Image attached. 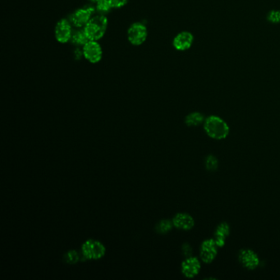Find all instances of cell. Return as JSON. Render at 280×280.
<instances>
[{
	"label": "cell",
	"instance_id": "12",
	"mask_svg": "<svg viewBox=\"0 0 280 280\" xmlns=\"http://www.w3.org/2000/svg\"><path fill=\"white\" fill-rule=\"evenodd\" d=\"M173 226L177 229L188 231L191 230L195 225L194 218L190 215L186 213H178L172 218Z\"/></svg>",
	"mask_w": 280,
	"mask_h": 280
},
{
	"label": "cell",
	"instance_id": "21",
	"mask_svg": "<svg viewBox=\"0 0 280 280\" xmlns=\"http://www.w3.org/2000/svg\"><path fill=\"white\" fill-rule=\"evenodd\" d=\"M113 8H123L126 5L129 0H109Z\"/></svg>",
	"mask_w": 280,
	"mask_h": 280
},
{
	"label": "cell",
	"instance_id": "14",
	"mask_svg": "<svg viewBox=\"0 0 280 280\" xmlns=\"http://www.w3.org/2000/svg\"><path fill=\"white\" fill-rule=\"evenodd\" d=\"M205 116L199 112L189 113L185 118V124L189 127H197L205 122Z\"/></svg>",
	"mask_w": 280,
	"mask_h": 280
},
{
	"label": "cell",
	"instance_id": "7",
	"mask_svg": "<svg viewBox=\"0 0 280 280\" xmlns=\"http://www.w3.org/2000/svg\"><path fill=\"white\" fill-rule=\"evenodd\" d=\"M82 54L88 62L97 63L102 59V48L97 41H90L83 46Z\"/></svg>",
	"mask_w": 280,
	"mask_h": 280
},
{
	"label": "cell",
	"instance_id": "10",
	"mask_svg": "<svg viewBox=\"0 0 280 280\" xmlns=\"http://www.w3.org/2000/svg\"><path fill=\"white\" fill-rule=\"evenodd\" d=\"M194 42V36L189 31H182L176 35L173 41L172 46L174 49L178 51H186L191 48L192 44Z\"/></svg>",
	"mask_w": 280,
	"mask_h": 280
},
{
	"label": "cell",
	"instance_id": "13",
	"mask_svg": "<svg viewBox=\"0 0 280 280\" xmlns=\"http://www.w3.org/2000/svg\"><path fill=\"white\" fill-rule=\"evenodd\" d=\"M229 233H230V227L229 224L225 222L218 224L215 232V238H214L218 248L224 247L225 240L229 237Z\"/></svg>",
	"mask_w": 280,
	"mask_h": 280
},
{
	"label": "cell",
	"instance_id": "15",
	"mask_svg": "<svg viewBox=\"0 0 280 280\" xmlns=\"http://www.w3.org/2000/svg\"><path fill=\"white\" fill-rule=\"evenodd\" d=\"M72 41H73V44H75L77 46H84L88 41H90V39L86 35L83 29V30L77 31L73 33V36H72Z\"/></svg>",
	"mask_w": 280,
	"mask_h": 280
},
{
	"label": "cell",
	"instance_id": "11",
	"mask_svg": "<svg viewBox=\"0 0 280 280\" xmlns=\"http://www.w3.org/2000/svg\"><path fill=\"white\" fill-rule=\"evenodd\" d=\"M182 273L185 277L194 278L199 274L201 270V263L197 257L189 256L182 263Z\"/></svg>",
	"mask_w": 280,
	"mask_h": 280
},
{
	"label": "cell",
	"instance_id": "17",
	"mask_svg": "<svg viewBox=\"0 0 280 280\" xmlns=\"http://www.w3.org/2000/svg\"><path fill=\"white\" fill-rule=\"evenodd\" d=\"M172 226H173L172 221H170V219H163L156 224V230L159 234H166L169 232L171 231Z\"/></svg>",
	"mask_w": 280,
	"mask_h": 280
},
{
	"label": "cell",
	"instance_id": "20",
	"mask_svg": "<svg viewBox=\"0 0 280 280\" xmlns=\"http://www.w3.org/2000/svg\"><path fill=\"white\" fill-rule=\"evenodd\" d=\"M267 20L270 23L278 24L280 23V10H271L267 15Z\"/></svg>",
	"mask_w": 280,
	"mask_h": 280
},
{
	"label": "cell",
	"instance_id": "18",
	"mask_svg": "<svg viewBox=\"0 0 280 280\" xmlns=\"http://www.w3.org/2000/svg\"><path fill=\"white\" fill-rule=\"evenodd\" d=\"M205 166L208 171H210V172L216 171L218 167V159L212 155L208 156L205 159Z\"/></svg>",
	"mask_w": 280,
	"mask_h": 280
},
{
	"label": "cell",
	"instance_id": "3",
	"mask_svg": "<svg viewBox=\"0 0 280 280\" xmlns=\"http://www.w3.org/2000/svg\"><path fill=\"white\" fill-rule=\"evenodd\" d=\"M81 251L86 259L99 260L105 256L106 249L103 243L99 241L90 239L82 244Z\"/></svg>",
	"mask_w": 280,
	"mask_h": 280
},
{
	"label": "cell",
	"instance_id": "8",
	"mask_svg": "<svg viewBox=\"0 0 280 280\" xmlns=\"http://www.w3.org/2000/svg\"><path fill=\"white\" fill-rule=\"evenodd\" d=\"M73 30H72V25L66 19H61L60 21L57 22L54 29V35L57 41L60 43H67L72 40L73 36Z\"/></svg>",
	"mask_w": 280,
	"mask_h": 280
},
{
	"label": "cell",
	"instance_id": "9",
	"mask_svg": "<svg viewBox=\"0 0 280 280\" xmlns=\"http://www.w3.org/2000/svg\"><path fill=\"white\" fill-rule=\"evenodd\" d=\"M238 260L243 267L246 269L253 270L256 269L260 264V258L258 255L254 250L244 248L240 250L238 254Z\"/></svg>",
	"mask_w": 280,
	"mask_h": 280
},
{
	"label": "cell",
	"instance_id": "19",
	"mask_svg": "<svg viewBox=\"0 0 280 280\" xmlns=\"http://www.w3.org/2000/svg\"><path fill=\"white\" fill-rule=\"evenodd\" d=\"M65 262L70 264H74L78 263L79 261L78 253L74 250H71L67 251V253L65 254Z\"/></svg>",
	"mask_w": 280,
	"mask_h": 280
},
{
	"label": "cell",
	"instance_id": "5",
	"mask_svg": "<svg viewBox=\"0 0 280 280\" xmlns=\"http://www.w3.org/2000/svg\"><path fill=\"white\" fill-rule=\"evenodd\" d=\"M218 246L215 239H206L202 243L200 249V257L205 264H210L215 261L218 253Z\"/></svg>",
	"mask_w": 280,
	"mask_h": 280
},
{
	"label": "cell",
	"instance_id": "1",
	"mask_svg": "<svg viewBox=\"0 0 280 280\" xmlns=\"http://www.w3.org/2000/svg\"><path fill=\"white\" fill-rule=\"evenodd\" d=\"M204 129L210 138L216 140L224 139L229 134V127L226 122L216 115H211L205 119Z\"/></svg>",
	"mask_w": 280,
	"mask_h": 280
},
{
	"label": "cell",
	"instance_id": "6",
	"mask_svg": "<svg viewBox=\"0 0 280 280\" xmlns=\"http://www.w3.org/2000/svg\"><path fill=\"white\" fill-rule=\"evenodd\" d=\"M95 11H96L95 8L92 6L78 9L71 16V22L74 27H78V28L85 27L92 19Z\"/></svg>",
	"mask_w": 280,
	"mask_h": 280
},
{
	"label": "cell",
	"instance_id": "2",
	"mask_svg": "<svg viewBox=\"0 0 280 280\" xmlns=\"http://www.w3.org/2000/svg\"><path fill=\"white\" fill-rule=\"evenodd\" d=\"M108 27V19L105 15H95L84 27V31L90 41H99L105 35Z\"/></svg>",
	"mask_w": 280,
	"mask_h": 280
},
{
	"label": "cell",
	"instance_id": "16",
	"mask_svg": "<svg viewBox=\"0 0 280 280\" xmlns=\"http://www.w3.org/2000/svg\"><path fill=\"white\" fill-rule=\"evenodd\" d=\"M113 6L111 4L109 0H99L95 6V10L101 14V15H106L109 14L112 10Z\"/></svg>",
	"mask_w": 280,
	"mask_h": 280
},
{
	"label": "cell",
	"instance_id": "22",
	"mask_svg": "<svg viewBox=\"0 0 280 280\" xmlns=\"http://www.w3.org/2000/svg\"><path fill=\"white\" fill-rule=\"evenodd\" d=\"M191 251H192V250H191V248L190 247V246L188 245V244H187V243H186V244H184V245H183V254H184V255L187 256V257L191 256Z\"/></svg>",
	"mask_w": 280,
	"mask_h": 280
},
{
	"label": "cell",
	"instance_id": "4",
	"mask_svg": "<svg viewBox=\"0 0 280 280\" xmlns=\"http://www.w3.org/2000/svg\"><path fill=\"white\" fill-rule=\"evenodd\" d=\"M148 31L145 25L135 22L130 26L127 31V39L133 46H140L146 41Z\"/></svg>",
	"mask_w": 280,
	"mask_h": 280
},
{
	"label": "cell",
	"instance_id": "23",
	"mask_svg": "<svg viewBox=\"0 0 280 280\" xmlns=\"http://www.w3.org/2000/svg\"><path fill=\"white\" fill-rule=\"evenodd\" d=\"M90 1H92V2H94V3H97L99 0H90Z\"/></svg>",
	"mask_w": 280,
	"mask_h": 280
}]
</instances>
